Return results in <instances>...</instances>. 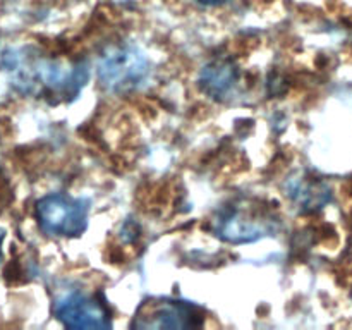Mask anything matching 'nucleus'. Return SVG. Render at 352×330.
Listing matches in <instances>:
<instances>
[{
  "label": "nucleus",
  "instance_id": "f03ea898",
  "mask_svg": "<svg viewBox=\"0 0 352 330\" xmlns=\"http://www.w3.org/2000/svg\"><path fill=\"white\" fill-rule=\"evenodd\" d=\"M150 72L146 57L131 45L107 48L96 65L100 85L112 93H127L140 88Z\"/></svg>",
  "mask_w": 352,
  "mask_h": 330
},
{
  "label": "nucleus",
  "instance_id": "f257e3e1",
  "mask_svg": "<svg viewBox=\"0 0 352 330\" xmlns=\"http://www.w3.org/2000/svg\"><path fill=\"white\" fill-rule=\"evenodd\" d=\"M19 74V82L24 89L31 91L40 88L43 93L60 98H74L88 79L86 64H69V62L36 58L28 62L26 69H14Z\"/></svg>",
  "mask_w": 352,
  "mask_h": 330
},
{
  "label": "nucleus",
  "instance_id": "9d476101",
  "mask_svg": "<svg viewBox=\"0 0 352 330\" xmlns=\"http://www.w3.org/2000/svg\"><path fill=\"white\" fill-rule=\"evenodd\" d=\"M2 239H3V230L0 229V244H2ZM0 261H2V251H0Z\"/></svg>",
  "mask_w": 352,
  "mask_h": 330
},
{
  "label": "nucleus",
  "instance_id": "7ed1b4c3",
  "mask_svg": "<svg viewBox=\"0 0 352 330\" xmlns=\"http://www.w3.org/2000/svg\"><path fill=\"white\" fill-rule=\"evenodd\" d=\"M36 220L48 236L78 237L88 226V203L62 192H52L38 199Z\"/></svg>",
  "mask_w": 352,
  "mask_h": 330
},
{
  "label": "nucleus",
  "instance_id": "0eeeda50",
  "mask_svg": "<svg viewBox=\"0 0 352 330\" xmlns=\"http://www.w3.org/2000/svg\"><path fill=\"white\" fill-rule=\"evenodd\" d=\"M237 81V67L229 60H215L203 67L199 86L212 98H223Z\"/></svg>",
  "mask_w": 352,
  "mask_h": 330
},
{
  "label": "nucleus",
  "instance_id": "423d86ee",
  "mask_svg": "<svg viewBox=\"0 0 352 330\" xmlns=\"http://www.w3.org/2000/svg\"><path fill=\"white\" fill-rule=\"evenodd\" d=\"M215 232L227 243H253L274 232V222L241 208L222 212L215 220Z\"/></svg>",
  "mask_w": 352,
  "mask_h": 330
},
{
  "label": "nucleus",
  "instance_id": "6e6552de",
  "mask_svg": "<svg viewBox=\"0 0 352 330\" xmlns=\"http://www.w3.org/2000/svg\"><path fill=\"white\" fill-rule=\"evenodd\" d=\"M289 195L305 210L322 208L330 199V189L323 182L294 179L289 186Z\"/></svg>",
  "mask_w": 352,
  "mask_h": 330
},
{
  "label": "nucleus",
  "instance_id": "39448f33",
  "mask_svg": "<svg viewBox=\"0 0 352 330\" xmlns=\"http://www.w3.org/2000/svg\"><path fill=\"white\" fill-rule=\"evenodd\" d=\"M55 315L71 329H109V309L98 301L82 292L72 291L55 302Z\"/></svg>",
  "mask_w": 352,
  "mask_h": 330
},
{
  "label": "nucleus",
  "instance_id": "20e7f679",
  "mask_svg": "<svg viewBox=\"0 0 352 330\" xmlns=\"http://www.w3.org/2000/svg\"><path fill=\"white\" fill-rule=\"evenodd\" d=\"M203 315L198 306L174 299H150L134 313V329H192L199 327Z\"/></svg>",
  "mask_w": 352,
  "mask_h": 330
},
{
  "label": "nucleus",
  "instance_id": "1a4fd4ad",
  "mask_svg": "<svg viewBox=\"0 0 352 330\" xmlns=\"http://www.w3.org/2000/svg\"><path fill=\"white\" fill-rule=\"evenodd\" d=\"M198 2L203 3V6H222L227 0H198Z\"/></svg>",
  "mask_w": 352,
  "mask_h": 330
}]
</instances>
